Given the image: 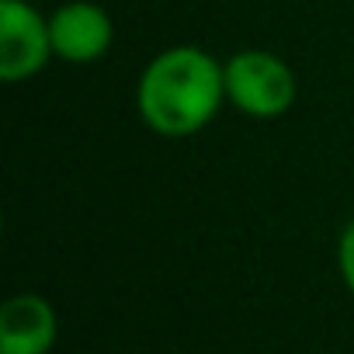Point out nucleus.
<instances>
[{
	"mask_svg": "<svg viewBox=\"0 0 354 354\" xmlns=\"http://www.w3.org/2000/svg\"><path fill=\"white\" fill-rule=\"evenodd\" d=\"M226 101L223 63L198 46H170L156 53L136 87L142 122L167 139L202 132Z\"/></svg>",
	"mask_w": 354,
	"mask_h": 354,
	"instance_id": "nucleus-1",
	"label": "nucleus"
},
{
	"mask_svg": "<svg viewBox=\"0 0 354 354\" xmlns=\"http://www.w3.org/2000/svg\"><path fill=\"white\" fill-rule=\"evenodd\" d=\"M226 101L250 118H281L299 94L295 73L268 49H240L223 63Z\"/></svg>",
	"mask_w": 354,
	"mask_h": 354,
	"instance_id": "nucleus-2",
	"label": "nucleus"
},
{
	"mask_svg": "<svg viewBox=\"0 0 354 354\" xmlns=\"http://www.w3.org/2000/svg\"><path fill=\"white\" fill-rule=\"evenodd\" d=\"M49 18L28 0H0V77L4 84L32 80L53 59Z\"/></svg>",
	"mask_w": 354,
	"mask_h": 354,
	"instance_id": "nucleus-3",
	"label": "nucleus"
},
{
	"mask_svg": "<svg viewBox=\"0 0 354 354\" xmlns=\"http://www.w3.org/2000/svg\"><path fill=\"white\" fill-rule=\"evenodd\" d=\"M49 35L56 59L87 66L108 56L115 42V25L111 15L94 0H70L49 15Z\"/></svg>",
	"mask_w": 354,
	"mask_h": 354,
	"instance_id": "nucleus-4",
	"label": "nucleus"
},
{
	"mask_svg": "<svg viewBox=\"0 0 354 354\" xmlns=\"http://www.w3.org/2000/svg\"><path fill=\"white\" fill-rule=\"evenodd\" d=\"M56 333L59 316L39 292H18L0 306V354H49Z\"/></svg>",
	"mask_w": 354,
	"mask_h": 354,
	"instance_id": "nucleus-5",
	"label": "nucleus"
},
{
	"mask_svg": "<svg viewBox=\"0 0 354 354\" xmlns=\"http://www.w3.org/2000/svg\"><path fill=\"white\" fill-rule=\"evenodd\" d=\"M337 268H340V278L347 285V292L354 295V219L344 226L340 233V243H337Z\"/></svg>",
	"mask_w": 354,
	"mask_h": 354,
	"instance_id": "nucleus-6",
	"label": "nucleus"
}]
</instances>
